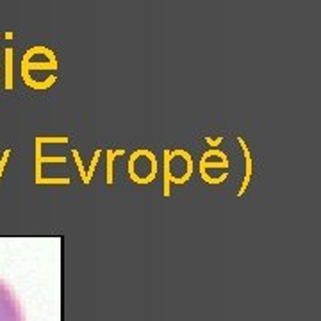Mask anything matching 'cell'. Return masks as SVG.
I'll return each instance as SVG.
<instances>
[{
	"label": "cell",
	"mask_w": 321,
	"mask_h": 321,
	"mask_svg": "<svg viewBox=\"0 0 321 321\" xmlns=\"http://www.w3.org/2000/svg\"><path fill=\"white\" fill-rule=\"evenodd\" d=\"M238 141H239V145H241V148H243V154H245V161H246V173H245V180H243V184H241V188H239V193H238V197H243L245 195V191L248 189V186H250V180H252V173H253V168H252V155H250V150H248V147H246V143H245V140L243 137H238Z\"/></svg>",
	"instance_id": "7a4b0ae2"
},
{
	"label": "cell",
	"mask_w": 321,
	"mask_h": 321,
	"mask_svg": "<svg viewBox=\"0 0 321 321\" xmlns=\"http://www.w3.org/2000/svg\"><path fill=\"white\" fill-rule=\"evenodd\" d=\"M100 154H102V150H97V152H95V157H93V161H91V164H89V171L86 173L87 184H89V178H91V175H93V171H95V166H97V163H99Z\"/></svg>",
	"instance_id": "277c9868"
},
{
	"label": "cell",
	"mask_w": 321,
	"mask_h": 321,
	"mask_svg": "<svg viewBox=\"0 0 321 321\" xmlns=\"http://www.w3.org/2000/svg\"><path fill=\"white\" fill-rule=\"evenodd\" d=\"M0 321H23V312L11 287L0 279Z\"/></svg>",
	"instance_id": "6da1fadb"
},
{
	"label": "cell",
	"mask_w": 321,
	"mask_h": 321,
	"mask_svg": "<svg viewBox=\"0 0 321 321\" xmlns=\"http://www.w3.org/2000/svg\"><path fill=\"white\" fill-rule=\"evenodd\" d=\"M125 154L123 150H109L107 152V184H113V164H114V157Z\"/></svg>",
	"instance_id": "3957f363"
}]
</instances>
